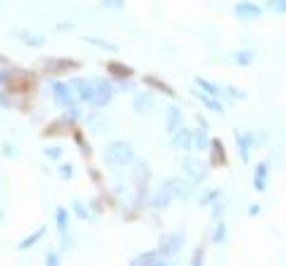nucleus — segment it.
Here are the masks:
<instances>
[{
    "mask_svg": "<svg viewBox=\"0 0 286 266\" xmlns=\"http://www.w3.org/2000/svg\"><path fill=\"white\" fill-rule=\"evenodd\" d=\"M103 159L110 169H124V166H129L134 162L131 143H126V140H115V143H110L103 152Z\"/></svg>",
    "mask_w": 286,
    "mask_h": 266,
    "instance_id": "f257e3e1",
    "label": "nucleus"
},
{
    "mask_svg": "<svg viewBox=\"0 0 286 266\" xmlns=\"http://www.w3.org/2000/svg\"><path fill=\"white\" fill-rule=\"evenodd\" d=\"M234 140H236V150L241 162L248 164L253 159V150L258 148V136L253 131H234Z\"/></svg>",
    "mask_w": 286,
    "mask_h": 266,
    "instance_id": "f03ea898",
    "label": "nucleus"
},
{
    "mask_svg": "<svg viewBox=\"0 0 286 266\" xmlns=\"http://www.w3.org/2000/svg\"><path fill=\"white\" fill-rule=\"evenodd\" d=\"M184 243H186V235H184L182 231L165 233V235L160 238V245H158V252H160L162 257H167V259H172V257H177V254L182 252Z\"/></svg>",
    "mask_w": 286,
    "mask_h": 266,
    "instance_id": "7ed1b4c3",
    "label": "nucleus"
},
{
    "mask_svg": "<svg viewBox=\"0 0 286 266\" xmlns=\"http://www.w3.org/2000/svg\"><path fill=\"white\" fill-rule=\"evenodd\" d=\"M182 171L184 176L191 178L193 183H201V181H205V176H208V164L203 162L201 157H184L182 159Z\"/></svg>",
    "mask_w": 286,
    "mask_h": 266,
    "instance_id": "20e7f679",
    "label": "nucleus"
},
{
    "mask_svg": "<svg viewBox=\"0 0 286 266\" xmlns=\"http://www.w3.org/2000/svg\"><path fill=\"white\" fill-rule=\"evenodd\" d=\"M53 100H55L60 107H74V103H77L79 98L77 93H74V88H72V83H62V81H55L53 83Z\"/></svg>",
    "mask_w": 286,
    "mask_h": 266,
    "instance_id": "39448f33",
    "label": "nucleus"
},
{
    "mask_svg": "<svg viewBox=\"0 0 286 266\" xmlns=\"http://www.w3.org/2000/svg\"><path fill=\"white\" fill-rule=\"evenodd\" d=\"M262 12H265V7L258 5V3H253V0H238L236 5H234L236 19H244V21L258 19V17H262Z\"/></svg>",
    "mask_w": 286,
    "mask_h": 266,
    "instance_id": "423d86ee",
    "label": "nucleus"
},
{
    "mask_svg": "<svg viewBox=\"0 0 286 266\" xmlns=\"http://www.w3.org/2000/svg\"><path fill=\"white\" fill-rule=\"evenodd\" d=\"M55 226H57V235H60V250H67L72 240H70V212L64 207L55 209Z\"/></svg>",
    "mask_w": 286,
    "mask_h": 266,
    "instance_id": "0eeeda50",
    "label": "nucleus"
},
{
    "mask_svg": "<svg viewBox=\"0 0 286 266\" xmlns=\"http://www.w3.org/2000/svg\"><path fill=\"white\" fill-rule=\"evenodd\" d=\"M93 90H96V95H93V107H105V105H110V100L115 98L112 83L105 81V79H93Z\"/></svg>",
    "mask_w": 286,
    "mask_h": 266,
    "instance_id": "6e6552de",
    "label": "nucleus"
},
{
    "mask_svg": "<svg viewBox=\"0 0 286 266\" xmlns=\"http://www.w3.org/2000/svg\"><path fill=\"white\" fill-rule=\"evenodd\" d=\"M172 148L179 152H191L195 150L193 148V131L186 129V126H182L179 131H174L172 133Z\"/></svg>",
    "mask_w": 286,
    "mask_h": 266,
    "instance_id": "1a4fd4ad",
    "label": "nucleus"
},
{
    "mask_svg": "<svg viewBox=\"0 0 286 266\" xmlns=\"http://www.w3.org/2000/svg\"><path fill=\"white\" fill-rule=\"evenodd\" d=\"M72 88L77 90V98L81 103H89L93 105V95H96V90H93V79H72Z\"/></svg>",
    "mask_w": 286,
    "mask_h": 266,
    "instance_id": "9d476101",
    "label": "nucleus"
},
{
    "mask_svg": "<svg viewBox=\"0 0 286 266\" xmlns=\"http://www.w3.org/2000/svg\"><path fill=\"white\" fill-rule=\"evenodd\" d=\"M129 264L131 266H165L167 264V257H162L158 250H148V252L136 254Z\"/></svg>",
    "mask_w": 286,
    "mask_h": 266,
    "instance_id": "9b49d317",
    "label": "nucleus"
},
{
    "mask_svg": "<svg viewBox=\"0 0 286 266\" xmlns=\"http://www.w3.org/2000/svg\"><path fill=\"white\" fill-rule=\"evenodd\" d=\"M174 198H177V195H174V190H172L169 181H165V185H162L160 190L150 198V207H153V209H167V207L172 205V200H174Z\"/></svg>",
    "mask_w": 286,
    "mask_h": 266,
    "instance_id": "f8f14e48",
    "label": "nucleus"
},
{
    "mask_svg": "<svg viewBox=\"0 0 286 266\" xmlns=\"http://www.w3.org/2000/svg\"><path fill=\"white\" fill-rule=\"evenodd\" d=\"M191 93H193V98H195V100H201V105H203L205 109H210V112H215V114H222V112H224V105L219 103V98L210 95V93L201 90L198 86H195V88L191 90Z\"/></svg>",
    "mask_w": 286,
    "mask_h": 266,
    "instance_id": "ddd939ff",
    "label": "nucleus"
},
{
    "mask_svg": "<svg viewBox=\"0 0 286 266\" xmlns=\"http://www.w3.org/2000/svg\"><path fill=\"white\" fill-rule=\"evenodd\" d=\"M267 185H270V164L260 162L255 169H253V190L265 192Z\"/></svg>",
    "mask_w": 286,
    "mask_h": 266,
    "instance_id": "4468645a",
    "label": "nucleus"
},
{
    "mask_svg": "<svg viewBox=\"0 0 286 266\" xmlns=\"http://www.w3.org/2000/svg\"><path fill=\"white\" fill-rule=\"evenodd\" d=\"M131 107H134L136 114H148V112L155 107V95L153 93H148V90H143V93H134Z\"/></svg>",
    "mask_w": 286,
    "mask_h": 266,
    "instance_id": "2eb2a0df",
    "label": "nucleus"
},
{
    "mask_svg": "<svg viewBox=\"0 0 286 266\" xmlns=\"http://www.w3.org/2000/svg\"><path fill=\"white\" fill-rule=\"evenodd\" d=\"M169 185H172V190H174L177 198H191L193 195V181L191 178H182V176H174L169 178Z\"/></svg>",
    "mask_w": 286,
    "mask_h": 266,
    "instance_id": "dca6fc26",
    "label": "nucleus"
},
{
    "mask_svg": "<svg viewBox=\"0 0 286 266\" xmlns=\"http://www.w3.org/2000/svg\"><path fill=\"white\" fill-rule=\"evenodd\" d=\"M148 181H150V169H148L146 162H139L136 164V169H134V183H136V188H139V195H146Z\"/></svg>",
    "mask_w": 286,
    "mask_h": 266,
    "instance_id": "f3484780",
    "label": "nucleus"
},
{
    "mask_svg": "<svg viewBox=\"0 0 286 266\" xmlns=\"http://www.w3.org/2000/svg\"><path fill=\"white\" fill-rule=\"evenodd\" d=\"M105 69H107V74L115 76V79H119V81H124V79H131L134 76V69L129 67V64H122V62H107L105 64Z\"/></svg>",
    "mask_w": 286,
    "mask_h": 266,
    "instance_id": "a211bd4d",
    "label": "nucleus"
},
{
    "mask_svg": "<svg viewBox=\"0 0 286 266\" xmlns=\"http://www.w3.org/2000/svg\"><path fill=\"white\" fill-rule=\"evenodd\" d=\"M182 124H184V114H182V109L177 107V105H172V107L167 109V124H165V126H167V133H169V136H172L174 131H179V129H182Z\"/></svg>",
    "mask_w": 286,
    "mask_h": 266,
    "instance_id": "6ab92c4d",
    "label": "nucleus"
},
{
    "mask_svg": "<svg viewBox=\"0 0 286 266\" xmlns=\"http://www.w3.org/2000/svg\"><path fill=\"white\" fill-rule=\"evenodd\" d=\"M143 81H146V86H150V88H155V90H160L162 95H169V98H174L177 93H174V88L169 86V83H165L162 79H158V76H143Z\"/></svg>",
    "mask_w": 286,
    "mask_h": 266,
    "instance_id": "aec40b11",
    "label": "nucleus"
},
{
    "mask_svg": "<svg viewBox=\"0 0 286 266\" xmlns=\"http://www.w3.org/2000/svg\"><path fill=\"white\" fill-rule=\"evenodd\" d=\"M14 38H19L21 43H27V45H31V48H41L43 43H46V36L29 34V31H21V29H17V31H14Z\"/></svg>",
    "mask_w": 286,
    "mask_h": 266,
    "instance_id": "412c9836",
    "label": "nucleus"
},
{
    "mask_svg": "<svg viewBox=\"0 0 286 266\" xmlns=\"http://www.w3.org/2000/svg\"><path fill=\"white\" fill-rule=\"evenodd\" d=\"M43 64L53 74H57L60 69H79V62H74V60H46Z\"/></svg>",
    "mask_w": 286,
    "mask_h": 266,
    "instance_id": "4be33fe9",
    "label": "nucleus"
},
{
    "mask_svg": "<svg viewBox=\"0 0 286 266\" xmlns=\"http://www.w3.org/2000/svg\"><path fill=\"white\" fill-rule=\"evenodd\" d=\"M210 143H212V138L208 136V131L203 129V126L198 131H193V148L195 150H201V152L210 150Z\"/></svg>",
    "mask_w": 286,
    "mask_h": 266,
    "instance_id": "5701e85b",
    "label": "nucleus"
},
{
    "mask_svg": "<svg viewBox=\"0 0 286 266\" xmlns=\"http://www.w3.org/2000/svg\"><path fill=\"white\" fill-rule=\"evenodd\" d=\"M195 86H198L201 90H205V93H210V95H215V98H222L224 95L222 86H217V83L208 81V79H201V76H195Z\"/></svg>",
    "mask_w": 286,
    "mask_h": 266,
    "instance_id": "b1692460",
    "label": "nucleus"
},
{
    "mask_svg": "<svg viewBox=\"0 0 286 266\" xmlns=\"http://www.w3.org/2000/svg\"><path fill=\"white\" fill-rule=\"evenodd\" d=\"M43 235H46V228H36L34 233H31V235H27V238H21L19 240V245H17V250H19V252H24V250H29V247H34L36 243H38V240L43 238Z\"/></svg>",
    "mask_w": 286,
    "mask_h": 266,
    "instance_id": "393cba45",
    "label": "nucleus"
},
{
    "mask_svg": "<svg viewBox=\"0 0 286 266\" xmlns=\"http://www.w3.org/2000/svg\"><path fill=\"white\" fill-rule=\"evenodd\" d=\"M224 243H227V224L222 219H217L212 228V245H224Z\"/></svg>",
    "mask_w": 286,
    "mask_h": 266,
    "instance_id": "a878e982",
    "label": "nucleus"
},
{
    "mask_svg": "<svg viewBox=\"0 0 286 266\" xmlns=\"http://www.w3.org/2000/svg\"><path fill=\"white\" fill-rule=\"evenodd\" d=\"M210 150H212V157H215V162L224 164L227 162V152H224V143L219 140V138H212V143H210Z\"/></svg>",
    "mask_w": 286,
    "mask_h": 266,
    "instance_id": "bb28decb",
    "label": "nucleus"
},
{
    "mask_svg": "<svg viewBox=\"0 0 286 266\" xmlns=\"http://www.w3.org/2000/svg\"><path fill=\"white\" fill-rule=\"evenodd\" d=\"M72 212H74V216L81 219V221H89L91 216V212H89V207L81 202V200H72Z\"/></svg>",
    "mask_w": 286,
    "mask_h": 266,
    "instance_id": "cd10ccee",
    "label": "nucleus"
},
{
    "mask_svg": "<svg viewBox=\"0 0 286 266\" xmlns=\"http://www.w3.org/2000/svg\"><path fill=\"white\" fill-rule=\"evenodd\" d=\"M86 43H91L96 48H103V50H110V53H117V45L110 41H105V38H98V36H84Z\"/></svg>",
    "mask_w": 286,
    "mask_h": 266,
    "instance_id": "c85d7f7f",
    "label": "nucleus"
},
{
    "mask_svg": "<svg viewBox=\"0 0 286 266\" xmlns=\"http://www.w3.org/2000/svg\"><path fill=\"white\" fill-rule=\"evenodd\" d=\"M253 60H255L253 50H238V53H234V62H236L238 67H248V64H253Z\"/></svg>",
    "mask_w": 286,
    "mask_h": 266,
    "instance_id": "c756f323",
    "label": "nucleus"
},
{
    "mask_svg": "<svg viewBox=\"0 0 286 266\" xmlns=\"http://www.w3.org/2000/svg\"><path fill=\"white\" fill-rule=\"evenodd\" d=\"M265 10L272 14H286V0H265Z\"/></svg>",
    "mask_w": 286,
    "mask_h": 266,
    "instance_id": "7c9ffc66",
    "label": "nucleus"
},
{
    "mask_svg": "<svg viewBox=\"0 0 286 266\" xmlns=\"http://www.w3.org/2000/svg\"><path fill=\"white\" fill-rule=\"evenodd\" d=\"M57 176L64 178V181H70V178L74 176V166H72V164H60V166H57Z\"/></svg>",
    "mask_w": 286,
    "mask_h": 266,
    "instance_id": "2f4dec72",
    "label": "nucleus"
},
{
    "mask_svg": "<svg viewBox=\"0 0 286 266\" xmlns=\"http://www.w3.org/2000/svg\"><path fill=\"white\" fill-rule=\"evenodd\" d=\"M203 259H205V247H195L191 254V266H201Z\"/></svg>",
    "mask_w": 286,
    "mask_h": 266,
    "instance_id": "473e14b6",
    "label": "nucleus"
},
{
    "mask_svg": "<svg viewBox=\"0 0 286 266\" xmlns=\"http://www.w3.org/2000/svg\"><path fill=\"white\" fill-rule=\"evenodd\" d=\"M227 93H224V95H229L231 100H246V93L244 90H238V88H234V86H227Z\"/></svg>",
    "mask_w": 286,
    "mask_h": 266,
    "instance_id": "72a5a7b5",
    "label": "nucleus"
},
{
    "mask_svg": "<svg viewBox=\"0 0 286 266\" xmlns=\"http://www.w3.org/2000/svg\"><path fill=\"white\" fill-rule=\"evenodd\" d=\"M224 209H227V205H224L222 200H217V202H212V219H222V214H224Z\"/></svg>",
    "mask_w": 286,
    "mask_h": 266,
    "instance_id": "f704fd0d",
    "label": "nucleus"
},
{
    "mask_svg": "<svg viewBox=\"0 0 286 266\" xmlns=\"http://www.w3.org/2000/svg\"><path fill=\"white\" fill-rule=\"evenodd\" d=\"M215 200H219V190H210V192H205V195L201 198V205L203 207H205V205H212Z\"/></svg>",
    "mask_w": 286,
    "mask_h": 266,
    "instance_id": "c9c22d12",
    "label": "nucleus"
},
{
    "mask_svg": "<svg viewBox=\"0 0 286 266\" xmlns=\"http://www.w3.org/2000/svg\"><path fill=\"white\" fill-rule=\"evenodd\" d=\"M79 116H81V112H79L77 107H67V114H64L62 122H64V124H72V122H77Z\"/></svg>",
    "mask_w": 286,
    "mask_h": 266,
    "instance_id": "e433bc0d",
    "label": "nucleus"
},
{
    "mask_svg": "<svg viewBox=\"0 0 286 266\" xmlns=\"http://www.w3.org/2000/svg\"><path fill=\"white\" fill-rule=\"evenodd\" d=\"M103 7H110V10H122L126 5V0H100Z\"/></svg>",
    "mask_w": 286,
    "mask_h": 266,
    "instance_id": "4c0bfd02",
    "label": "nucleus"
},
{
    "mask_svg": "<svg viewBox=\"0 0 286 266\" xmlns=\"http://www.w3.org/2000/svg\"><path fill=\"white\" fill-rule=\"evenodd\" d=\"M0 148H3V155H5V157H17V155H19V152H17V148H14L12 143H3Z\"/></svg>",
    "mask_w": 286,
    "mask_h": 266,
    "instance_id": "58836bf2",
    "label": "nucleus"
},
{
    "mask_svg": "<svg viewBox=\"0 0 286 266\" xmlns=\"http://www.w3.org/2000/svg\"><path fill=\"white\" fill-rule=\"evenodd\" d=\"M46 264L60 266V254H57V252H46Z\"/></svg>",
    "mask_w": 286,
    "mask_h": 266,
    "instance_id": "ea45409f",
    "label": "nucleus"
},
{
    "mask_svg": "<svg viewBox=\"0 0 286 266\" xmlns=\"http://www.w3.org/2000/svg\"><path fill=\"white\" fill-rule=\"evenodd\" d=\"M46 157L48 159H60L62 157V148H48V150H46Z\"/></svg>",
    "mask_w": 286,
    "mask_h": 266,
    "instance_id": "a19ab883",
    "label": "nucleus"
},
{
    "mask_svg": "<svg viewBox=\"0 0 286 266\" xmlns=\"http://www.w3.org/2000/svg\"><path fill=\"white\" fill-rule=\"evenodd\" d=\"M260 212H262V207L260 205H248V216H258Z\"/></svg>",
    "mask_w": 286,
    "mask_h": 266,
    "instance_id": "79ce46f5",
    "label": "nucleus"
},
{
    "mask_svg": "<svg viewBox=\"0 0 286 266\" xmlns=\"http://www.w3.org/2000/svg\"><path fill=\"white\" fill-rule=\"evenodd\" d=\"M10 79H12V74H10V71H5V69H0V86H3V83H7Z\"/></svg>",
    "mask_w": 286,
    "mask_h": 266,
    "instance_id": "37998d69",
    "label": "nucleus"
},
{
    "mask_svg": "<svg viewBox=\"0 0 286 266\" xmlns=\"http://www.w3.org/2000/svg\"><path fill=\"white\" fill-rule=\"evenodd\" d=\"M10 105H12V100H10L7 95H3V93H0V107H10Z\"/></svg>",
    "mask_w": 286,
    "mask_h": 266,
    "instance_id": "c03bdc74",
    "label": "nucleus"
}]
</instances>
